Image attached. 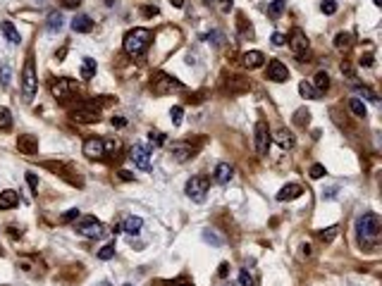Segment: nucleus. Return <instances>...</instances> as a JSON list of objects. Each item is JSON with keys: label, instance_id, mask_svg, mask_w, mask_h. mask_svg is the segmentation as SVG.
Returning <instances> with one entry per match:
<instances>
[{"label": "nucleus", "instance_id": "f257e3e1", "mask_svg": "<svg viewBox=\"0 0 382 286\" xmlns=\"http://www.w3.org/2000/svg\"><path fill=\"white\" fill-rule=\"evenodd\" d=\"M148 43H151V31L148 29H132L124 36V50L132 57H141L148 50Z\"/></svg>", "mask_w": 382, "mask_h": 286}, {"label": "nucleus", "instance_id": "f03ea898", "mask_svg": "<svg viewBox=\"0 0 382 286\" xmlns=\"http://www.w3.org/2000/svg\"><path fill=\"white\" fill-rule=\"evenodd\" d=\"M356 232H358V239L365 243H375L377 236H380V217L373 212L363 214L358 222H356Z\"/></svg>", "mask_w": 382, "mask_h": 286}, {"label": "nucleus", "instance_id": "7ed1b4c3", "mask_svg": "<svg viewBox=\"0 0 382 286\" xmlns=\"http://www.w3.org/2000/svg\"><path fill=\"white\" fill-rule=\"evenodd\" d=\"M36 89H38V79H36V69H34V57H29L27 64H24V72H22V98H24V103L34 100Z\"/></svg>", "mask_w": 382, "mask_h": 286}, {"label": "nucleus", "instance_id": "20e7f679", "mask_svg": "<svg viewBox=\"0 0 382 286\" xmlns=\"http://www.w3.org/2000/svg\"><path fill=\"white\" fill-rule=\"evenodd\" d=\"M98 117H100V110L93 103H84L82 107H77V110L70 112V119L79 122V124H93V122H98Z\"/></svg>", "mask_w": 382, "mask_h": 286}, {"label": "nucleus", "instance_id": "39448f33", "mask_svg": "<svg viewBox=\"0 0 382 286\" xmlns=\"http://www.w3.org/2000/svg\"><path fill=\"white\" fill-rule=\"evenodd\" d=\"M46 167L50 172H55L57 177H62L67 184H72V186H82V177H79V174H77L67 162H53L50 160V162H46Z\"/></svg>", "mask_w": 382, "mask_h": 286}, {"label": "nucleus", "instance_id": "423d86ee", "mask_svg": "<svg viewBox=\"0 0 382 286\" xmlns=\"http://www.w3.org/2000/svg\"><path fill=\"white\" fill-rule=\"evenodd\" d=\"M79 91V84L72 79H57L53 81V86H50V93H53L57 100H70Z\"/></svg>", "mask_w": 382, "mask_h": 286}, {"label": "nucleus", "instance_id": "0eeeda50", "mask_svg": "<svg viewBox=\"0 0 382 286\" xmlns=\"http://www.w3.org/2000/svg\"><path fill=\"white\" fill-rule=\"evenodd\" d=\"M172 91H182V81L172 79L167 74H158L153 81V93L158 96H165V93H172Z\"/></svg>", "mask_w": 382, "mask_h": 286}, {"label": "nucleus", "instance_id": "6e6552de", "mask_svg": "<svg viewBox=\"0 0 382 286\" xmlns=\"http://www.w3.org/2000/svg\"><path fill=\"white\" fill-rule=\"evenodd\" d=\"M206 191H208V181L203 177H191L189 181H186V196L191 198V200H196V203H203V198H206Z\"/></svg>", "mask_w": 382, "mask_h": 286}, {"label": "nucleus", "instance_id": "1a4fd4ad", "mask_svg": "<svg viewBox=\"0 0 382 286\" xmlns=\"http://www.w3.org/2000/svg\"><path fill=\"white\" fill-rule=\"evenodd\" d=\"M77 232L82 234V236H86V239H98L105 229H103V224L96 217H84L82 222H77Z\"/></svg>", "mask_w": 382, "mask_h": 286}, {"label": "nucleus", "instance_id": "9d476101", "mask_svg": "<svg viewBox=\"0 0 382 286\" xmlns=\"http://www.w3.org/2000/svg\"><path fill=\"white\" fill-rule=\"evenodd\" d=\"M132 160H134V165H137L141 172H148L151 170V148H148L146 143H137V146L132 148Z\"/></svg>", "mask_w": 382, "mask_h": 286}, {"label": "nucleus", "instance_id": "9b49d317", "mask_svg": "<svg viewBox=\"0 0 382 286\" xmlns=\"http://www.w3.org/2000/svg\"><path fill=\"white\" fill-rule=\"evenodd\" d=\"M289 45H291V53L296 55L299 60L308 55V38H306V34H303V31H299V29H294V31H291Z\"/></svg>", "mask_w": 382, "mask_h": 286}, {"label": "nucleus", "instance_id": "f8f14e48", "mask_svg": "<svg viewBox=\"0 0 382 286\" xmlns=\"http://www.w3.org/2000/svg\"><path fill=\"white\" fill-rule=\"evenodd\" d=\"M268 148H270L268 126H265V122H258L256 124V151H258V155H268Z\"/></svg>", "mask_w": 382, "mask_h": 286}, {"label": "nucleus", "instance_id": "ddd939ff", "mask_svg": "<svg viewBox=\"0 0 382 286\" xmlns=\"http://www.w3.org/2000/svg\"><path fill=\"white\" fill-rule=\"evenodd\" d=\"M84 155H86L89 160H100V158L105 155V141H100V138H89V141L84 143Z\"/></svg>", "mask_w": 382, "mask_h": 286}, {"label": "nucleus", "instance_id": "4468645a", "mask_svg": "<svg viewBox=\"0 0 382 286\" xmlns=\"http://www.w3.org/2000/svg\"><path fill=\"white\" fill-rule=\"evenodd\" d=\"M17 148L24 155H34V153H38V138L31 134H22L17 138Z\"/></svg>", "mask_w": 382, "mask_h": 286}, {"label": "nucleus", "instance_id": "2eb2a0df", "mask_svg": "<svg viewBox=\"0 0 382 286\" xmlns=\"http://www.w3.org/2000/svg\"><path fill=\"white\" fill-rule=\"evenodd\" d=\"M268 79L270 81H287L289 79V69H287L280 60H273V62L268 64Z\"/></svg>", "mask_w": 382, "mask_h": 286}, {"label": "nucleus", "instance_id": "dca6fc26", "mask_svg": "<svg viewBox=\"0 0 382 286\" xmlns=\"http://www.w3.org/2000/svg\"><path fill=\"white\" fill-rule=\"evenodd\" d=\"M301 193H303V186H301V184H287V186L280 188V193H277V200H280V203H287V200H294V198H299Z\"/></svg>", "mask_w": 382, "mask_h": 286}, {"label": "nucleus", "instance_id": "f3484780", "mask_svg": "<svg viewBox=\"0 0 382 286\" xmlns=\"http://www.w3.org/2000/svg\"><path fill=\"white\" fill-rule=\"evenodd\" d=\"M275 141H277V146H280V148H284V151H291V148H294V143H296V136H294V131H291V129H280V131L275 134Z\"/></svg>", "mask_w": 382, "mask_h": 286}, {"label": "nucleus", "instance_id": "a211bd4d", "mask_svg": "<svg viewBox=\"0 0 382 286\" xmlns=\"http://www.w3.org/2000/svg\"><path fill=\"white\" fill-rule=\"evenodd\" d=\"M232 177H234V167L229 162H220L218 167H215V181L218 184H227Z\"/></svg>", "mask_w": 382, "mask_h": 286}, {"label": "nucleus", "instance_id": "6ab92c4d", "mask_svg": "<svg viewBox=\"0 0 382 286\" xmlns=\"http://www.w3.org/2000/svg\"><path fill=\"white\" fill-rule=\"evenodd\" d=\"M19 205V193L17 191H3L0 193V210H12Z\"/></svg>", "mask_w": 382, "mask_h": 286}, {"label": "nucleus", "instance_id": "aec40b11", "mask_svg": "<svg viewBox=\"0 0 382 286\" xmlns=\"http://www.w3.org/2000/svg\"><path fill=\"white\" fill-rule=\"evenodd\" d=\"M72 29H74V31H79V34H89V31L93 29L91 17H86V15H74Z\"/></svg>", "mask_w": 382, "mask_h": 286}, {"label": "nucleus", "instance_id": "412c9836", "mask_svg": "<svg viewBox=\"0 0 382 286\" xmlns=\"http://www.w3.org/2000/svg\"><path fill=\"white\" fill-rule=\"evenodd\" d=\"M263 62H265V55L261 53V50H248V53L244 55V67L246 69H256V67H261Z\"/></svg>", "mask_w": 382, "mask_h": 286}, {"label": "nucleus", "instance_id": "4be33fe9", "mask_svg": "<svg viewBox=\"0 0 382 286\" xmlns=\"http://www.w3.org/2000/svg\"><path fill=\"white\" fill-rule=\"evenodd\" d=\"M191 155H194V151H191L189 146H186V141H179L177 146H172V158H174L177 162L189 160Z\"/></svg>", "mask_w": 382, "mask_h": 286}, {"label": "nucleus", "instance_id": "5701e85b", "mask_svg": "<svg viewBox=\"0 0 382 286\" xmlns=\"http://www.w3.org/2000/svg\"><path fill=\"white\" fill-rule=\"evenodd\" d=\"M141 227H144V220H141V217H137V214H129V217H124V224H122V229H124L127 234H132V236H134V234H137Z\"/></svg>", "mask_w": 382, "mask_h": 286}, {"label": "nucleus", "instance_id": "b1692460", "mask_svg": "<svg viewBox=\"0 0 382 286\" xmlns=\"http://www.w3.org/2000/svg\"><path fill=\"white\" fill-rule=\"evenodd\" d=\"M299 96H301V98H306V100L320 98V93L315 91V86H313L310 81H301V84H299Z\"/></svg>", "mask_w": 382, "mask_h": 286}, {"label": "nucleus", "instance_id": "393cba45", "mask_svg": "<svg viewBox=\"0 0 382 286\" xmlns=\"http://www.w3.org/2000/svg\"><path fill=\"white\" fill-rule=\"evenodd\" d=\"M239 286H258V274H256L253 269L244 267L239 272Z\"/></svg>", "mask_w": 382, "mask_h": 286}, {"label": "nucleus", "instance_id": "a878e982", "mask_svg": "<svg viewBox=\"0 0 382 286\" xmlns=\"http://www.w3.org/2000/svg\"><path fill=\"white\" fill-rule=\"evenodd\" d=\"M0 29H3V34H5V38H8L10 43H15V45L22 43V36H19V31L12 27L10 22H3V24H0Z\"/></svg>", "mask_w": 382, "mask_h": 286}, {"label": "nucleus", "instance_id": "bb28decb", "mask_svg": "<svg viewBox=\"0 0 382 286\" xmlns=\"http://www.w3.org/2000/svg\"><path fill=\"white\" fill-rule=\"evenodd\" d=\"M351 43H354V34H337L335 36V48H339V50H349Z\"/></svg>", "mask_w": 382, "mask_h": 286}, {"label": "nucleus", "instance_id": "cd10ccee", "mask_svg": "<svg viewBox=\"0 0 382 286\" xmlns=\"http://www.w3.org/2000/svg\"><path fill=\"white\" fill-rule=\"evenodd\" d=\"M349 110H351L356 117H365V115H368V107H365V103L361 98H351V100H349Z\"/></svg>", "mask_w": 382, "mask_h": 286}, {"label": "nucleus", "instance_id": "c85d7f7f", "mask_svg": "<svg viewBox=\"0 0 382 286\" xmlns=\"http://www.w3.org/2000/svg\"><path fill=\"white\" fill-rule=\"evenodd\" d=\"M284 5H287V0H273V3L268 5V15L273 19H280L284 12Z\"/></svg>", "mask_w": 382, "mask_h": 286}, {"label": "nucleus", "instance_id": "c756f323", "mask_svg": "<svg viewBox=\"0 0 382 286\" xmlns=\"http://www.w3.org/2000/svg\"><path fill=\"white\" fill-rule=\"evenodd\" d=\"M313 86H315V91H318V93L328 91V89H330V77H328V72H318V74H315V81H313Z\"/></svg>", "mask_w": 382, "mask_h": 286}, {"label": "nucleus", "instance_id": "7c9ffc66", "mask_svg": "<svg viewBox=\"0 0 382 286\" xmlns=\"http://www.w3.org/2000/svg\"><path fill=\"white\" fill-rule=\"evenodd\" d=\"M82 77L84 79H93L96 77V60H91V57H86L82 62Z\"/></svg>", "mask_w": 382, "mask_h": 286}, {"label": "nucleus", "instance_id": "2f4dec72", "mask_svg": "<svg viewBox=\"0 0 382 286\" xmlns=\"http://www.w3.org/2000/svg\"><path fill=\"white\" fill-rule=\"evenodd\" d=\"M62 22H65L62 12H50V15H48V29H50V31H57V29L62 27Z\"/></svg>", "mask_w": 382, "mask_h": 286}, {"label": "nucleus", "instance_id": "473e14b6", "mask_svg": "<svg viewBox=\"0 0 382 286\" xmlns=\"http://www.w3.org/2000/svg\"><path fill=\"white\" fill-rule=\"evenodd\" d=\"M10 126H12V115H10V110L8 107H0V129L8 131Z\"/></svg>", "mask_w": 382, "mask_h": 286}, {"label": "nucleus", "instance_id": "72a5a7b5", "mask_svg": "<svg viewBox=\"0 0 382 286\" xmlns=\"http://www.w3.org/2000/svg\"><path fill=\"white\" fill-rule=\"evenodd\" d=\"M148 141L153 143V146H163V143L167 141V136H165L163 131H153V129H151V131H148Z\"/></svg>", "mask_w": 382, "mask_h": 286}, {"label": "nucleus", "instance_id": "f704fd0d", "mask_svg": "<svg viewBox=\"0 0 382 286\" xmlns=\"http://www.w3.org/2000/svg\"><path fill=\"white\" fill-rule=\"evenodd\" d=\"M358 89V96H361V100H370V103H377V96H375L370 89H365V86H356Z\"/></svg>", "mask_w": 382, "mask_h": 286}, {"label": "nucleus", "instance_id": "c9c22d12", "mask_svg": "<svg viewBox=\"0 0 382 286\" xmlns=\"http://www.w3.org/2000/svg\"><path fill=\"white\" fill-rule=\"evenodd\" d=\"M0 86L3 89L10 86V64H0Z\"/></svg>", "mask_w": 382, "mask_h": 286}, {"label": "nucleus", "instance_id": "e433bc0d", "mask_svg": "<svg viewBox=\"0 0 382 286\" xmlns=\"http://www.w3.org/2000/svg\"><path fill=\"white\" fill-rule=\"evenodd\" d=\"M320 10H323V15H335L337 12V3L335 0H323V3H320Z\"/></svg>", "mask_w": 382, "mask_h": 286}, {"label": "nucleus", "instance_id": "4c0bfd02", "mask_svg": "<svg viewBox=\"0 0 382 286\" xmlns=\"http://www.w3.org/2000/svg\"><path fill=\"white\" fill-rule=\"evenodd\" d=\"M115 255V243H108V246H103V248L98 250V258L100 260H110Z\"/></svg>", "mask_w": 382, "mask_h": 286}, {"label": "nucleus", "instance_id": "58836bf2", "mask_svg": "<svg viewBox=\"0 0 382 286\" xmlns=\"http://www.w3.org/2000/svg\"><path fill=\"white\" fill-rule=\"evenodd\" d=\"M337 234H339V227H330V229H323V232H320L318 236L323 239V241H332Z\"/></svg>", "mask_w": 382, "mask_h": 286}, {"label": "nucleus", "instance_id": "ea45409f", "mask_svg": "<svg viewBox=\"0 0 382 286\" xmlns=\"http://www.w3.org/2000/svg\"><path fill=\"white\" fill-rule=\"evenodd\" d=\"M182 115H184L182 105H174L172 110H170V117H172V122H174V124H179V122H182Z\"/></svg>", "mask_w": 382, "mask_h": 286}, {"label": "nucleus", "instance_id": "a19ab883", "mask_svg": "<svg viewBox=\"0 0 382 286\" xmlns=\"http://www.w3.org/2000/svg\"><path fill=\"white\" fill-rule=\"evenodd\" d=\"M27 181H29V188H31V193H38V177L34 174V172H29V174H27Z\"/></svg>", "mask_w": 382, "mask_h": 286}, {"label": "nucleus", "instance_id": "79ce46f5", "mask_svg": "<svg viewBox=\"0 0 382 286\" xmlns=\"http://www.w3.org/2000/svg\"><path fill=\"white\" fill-rule=\"evenodd\" d=\"M239 24H241V36L244 38H253V31H251V24H246L244 17H239Z\"/></svg>", "mask_w": 382, "mask_h": 286}, {"label": "nucleus", "instance_id": "37998d69", "mask_svg": "<svg viewBox=\"0 0 382 286\" xmlns=\"http://www.w3.org/2000/svg\"><path fill=\"white\" fill-rule=\"evenodd\" d=\"M310 177L313 179L325 177V167H323V165H313V167H310Z\"/></svg>", "mask_w": 382, "mask_h": 286}, {"label": "nucleus", "instance_id": "c03bdc74", "mask_svg": "<svg viewBox=\"0 0 382 286\" xmlns=\"http://www.w3.org/2000/svg\"><path fill=\"white\" fill-rule=\"evenodd\" d=\"M74 217H79V210H77V207H74V210H67V212H65L62 217H60V220H62V222L67 224V222H72Z\"/></svg>", "mask_w": 382, "mask_h": 286}, {"label": "nucleus", "instance_id": "a18cd8bd", "mask_svg": "<svg viewBox=\"0 0 382 286\" xmlns=\"http://www.w3.org/2000/svg\"><path fill=\"white\" fill-rule=\"evenodd\" d=\"M203 236H206V241H213V243H215V246H222V241H220V239H218V234H213V232H208V229H206V232H203Z\"/></svg>", "mask_w": 382, "mask_h": 286}, {"label": "nucleus", "instance_id": "49530a36", "mask_svg": "<svg viewBox=\"0 0 382 286\" xmlns=\"http://www.w3.org/2000/svg\"><path fill=\"white\" fill-rule=\"evenodd\" d=\"M215 3H218L220 12H229V10H232V0H215Z\"/></svg>", "mask_w": 382, "mask_h": 286}, {"label": "nucleus", "instance_id": "de8ad7c7", "mask_svg": "<svg viewBox=\"0 0 382 286\" xmlns=\"http://www.w3.org/2000/svg\"><path fill=\"white\" fill-rule=\"evenodd\" d=\"M112 126H115V129H124V126H127V119H124V117H112Z\"/></svg>", "mask_w": 382, "mask_h": 286}, {"label": "nucleus", "instance_id": "09e8293b", "mask_svg": "<svg viewBox=\"0 0 382 286\" xmlns=\"http://www.w3.org/2000/svg\"><path fill=\"white\" fill-rule=\"evenodd\" d=\"M117 153L119 151V141H105V153Z\"/></svg>", "mask_w": 382, "mask_h": 286}, {"label": "nucleus", "instance_id": "8fccbe9b", "mask_svg": "<svg viewBox=\"0 0 382 286\" xmlns=\"http://www.w3.org/2000/svg\"><path fill=\"white\" fill-rule=\"evenodd\" d=\"M287 43V36L284 34H273V45H284Z\"/></svg>", "mask_w": 382, "mask_h": 286}, {"label": "nucleus", "instance_id": "3c124183", "mask_svg": "<svg viewBox=\"0 0 382 286\" xmlns=\"http://www.w3.org/2000/svg\"><path fill=\"white\" fill-rule=\"evenodd\" d=\"M155 15H158V8H155V5L153 8H151V5H146L144 8V17H155Z\"/></svg>", "mask_w": 382, "mask_h": 286}, {"label": "nucleus", "instance_id": "603ef678", "mask_svg": "<svg viewBox=\"0 0 382 286\" xmlns=\"http://www.w3.org/2000/svg\"><path fill=\"white\" fill-rule=\"evenodd\" d=\"M117 177H119V179H124V181H134V174H132V172H127V170H119V172H117Z\"/></svg>", "mask_w": 382, "mask_h": 286}, {"label": "nucleus", "instance_id": "864d4df0", "mask_svg": "<svg viewBox=\"0 0 382 286\" xmlns=\"http://www.w3.org/2000/svg\"><path fill=\"white\" fill-rule=\"evenodd\" d=\"M60 3H62V8L74 10V8H77V5H79V3H82V0H60Z\"/></svg>", "mask_w": 382, "mask_h": 286}, {"label": "nucleus", "instance_id": "5fc2aeb1", "mask_svg": "<svg viewBox=\"0 0 382 286\" xmlns=\"http://www.w3.org/2000/svg\"><path fill=\"white\" fill-rule=\"evenodd\" d=\"M342 74H346V77H354V69H351V64H349V62H342Z\"/></svg>", "mask_w": 382, "mask_h": 286}, {"label": "nucleus", "instance_id": "6e6d98bb", "mask_svg": "<svg viewBox=\"0 0 382 286\" xmlns=\"http://www.w3.org/2000/svg\"><path fill=\"white\" fill-rule=\"evenodd\" d=\"M361 64H365V67H373V57H370V55L361 57Z\"/></svg>", "mask_w": 382, "mask_h": 286}, {"label": "nucleus", "instance_id": "4d7b16f0", "mask_svg": "<svg viewBox=\"0 0 382 286\" xmlns=\"http://www.w3.org/2000/svg\"><path fill=\"white\" fill-rule=\"evenodd\" d=\"M335 193H337V188H330V191H325L323 196H325V198H330V196H335Z\"/></svg>", "mask_w": 382, "mask_h": 286}, {"label": "nucleus", "instance_id": "13d9d810", "mask_svg": "<svg viewBox=\"0 0 382 286\" xmlns=\"http://www.w3.org/2000/svg\"><path fill=\"white\" fill-rule=\"evenodd\" d=\"M170 3H172L174 8H182V5H184V0H170Z\"/></svg>", "mask_w": 382, "mask_h": 286}, {"label": "nucleus", "instance_id": "bf43d9fd", "mask_svg": "<svg viewBox=\"0 0 382 286\" xmlns=\"http://www.w3.org/2000/svg\"><path fill=\"white\" fill-rule=\"evenodd\" d=\"M373 3H375V5H377V8H380V5H382V0H373Z\"/></svg>", "mask_w": 382, "mask_h": 286}, {"label": "nucleus", "instance_id": "052dcab7", "mask_svg": "<svg viewBox=\"0 0 382 286\" xmlns=\"http://www.w3.org/2000/svg\"><path fill=\"white\" fill-rule=\"evenodd\" d=\"M179 286H191V284H179Z\"/></svg>", "mask_w": 382, "mask_h": 286}, {"label": "nucleus", "instance_id": "680f3d73", "mask_svg": "<svg viewBox=\"0 0 382 286\" xmlns=\"http://www.w3.org/2000/svg\"><path fill=\"white\" fill-rule=\"evenodd\" d=\"M100 286H110V284H100Z\"/></svg>", "mask_w": 382, "mask_h": 286}, {"label": "nucleus", "instance_id": "e2e57ef3", "mask_svg": "<svg viewBox=\"0 0 382 286\" xmlns=\"http://www.w3.org/2000/svg\"><path fill=\"white\" fill-rule=\"evenodd\" d=\"M127 286H132V284H127Z\"/></svg>", "mask_w": 382, "mask_h": 286}]
</instances>
